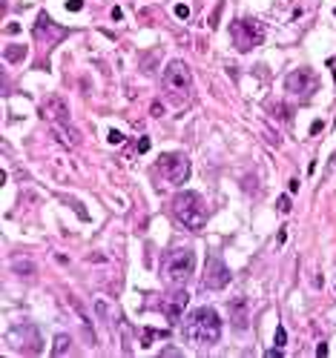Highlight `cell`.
I'll use <instances>...</instances> for the list:
<instances>
[{
	"label": "cell",
	"mask_w": 336,
	"mask_h": 358,
	"mask_svg": "<svg viewBox=\"0 0 336 358\" xmlns=\"http://www.w3.org/2000/svg\"><path fill=\"white\" fill-rule=\"evenodd\" d=\"M184 333H187V338H190L193 344L210 347V344H216V341L222 338V318H219V313H216L213 307H199V310H193V313L187 316Z\"/></svg>",
	"instance_id": "obj_1"
},
{
	"label": "cell",
	"mask_w": 336,
	"mask_h": 358,
	"mask_svg": "<svg viewBox=\"0 0 336 358\" xmlns=\"http://www.w3.org/2000/svg\"><path fill=\"white\" fill-rule=\"evenodd\" d=\"M193 273H196V253L190 247H176L161 261V275L170 287H184Z\"/></svg>",
	"instance_id": "obj_2"
},
{
	"label": "cell",
	"mask_w": 336,
	"mask_h": 358,
	"mask_svg": "<svg viewBox=\"0 0 336 358\" xmlns=\"http://www.w3.org/2000/svg\"><path fill=\"white\" fill-rule=\"evenodd\" d=\"M173 215L179 218L181 227L199 232L207 224V204L199 192H179L173 198Z\"/></svg>",
	"instance_id": "obj_3"
},
{
	"label": "cell",
	"mask_w": 336,
	"mask_h": 358,
	"mask_svg": "<svg viewBox=\"0 0 336 358\" xmlns=\"http://www.w3.org/2000/svg\"><path fill=\"white\" fill-rule=\"evenodd\" d=\"M161 86L167 92V98L173 104H187L190 98V89H193V75H190V66L184 61H170V66L164 69V78H161Z\"/></svg>",
	"instance_id": "obj_4"
},
{
	"label": "cell",
	"mask_w": 336,
	"mask_h": 358,
	"mask_svg": "<svg viewBox=\"0 0 336 358\" xmlns=\"http://www.w3.org/2000/svg\"><path fill=\"white\" fill-rule=\"evenodd\" d=\"M230 38H233V46L239 52H250V49H256L259 43L265 41V29H262L259 21L239 18V21H233V26H230Z\"/></svg>",
	"instance_id": "obj_5"
},
{
	"label": "cell",
	"mask_w": 336,
	"mask_h": 358,
	"mask_svg": "<svg viewBox=\"0 0 336 358\" xmlns=\"http://www.w3.org/2000/svg\"><path fill=\"white\" fill-rule=\"evenodd\" d=\"M156 169L161 172V178L173 187H181L187 178H190V158L184 152H164L158 158Z\"/></svg>",
	"instance_id": "obj_6"
},
{
	"label": "cell",
	"mask_w": 336,
	"mask_h": 358,
	"mask_svg": "<svg viewBox=\"0 0 336 358\" xmlns=\"http://www.w3.org/2000/svg\"><path fill=\"white\" fill-rule=\"evenodd\" d=\"M67 38V29L64 26H58V23L52 21L49 15H38V21H35V41L41 43L44 49H52V46H58V43Z\"/></svg>",
	"instance_id": "obj_7"
},
{
	"label": "cell",
	"mask_w": 336,
	"mask_h": 358,
	"mask_svg": "<svg viewBox=\"0 0 336 358\" xmlns=\"http://www.w3.org/2000/svg\"><path fill=\"white\" fill-rule=\"evenodd\" d=\"M202 284L207 290H224L227 284H230V270H227V264H224L222 258H207V264H204V275H202Z\"/></svg>",
	"instance_id": "obj_8"
},
{
	"label": "cell",
	"mask_w": 336,
	"mask_h": 358,
	"mask_svg": "<svg viewBox=\"0 0 336 358\" xmlns=\"http://www.w3.org/2000/svg\"><path fill=\"white\" fill-rule=\"evenodd\" d=\"M316 84H319V81H316V75L311 69H296V72H291V75L285 78V89H288L291 95H296V98L314 95Z\"/></svg>",
	"instance_id": "obj_9"
},
{
	"label": "cell",
	"mask_w": 336,
	"mask_h": 358,
	"mask_svg": "<svg viewBox=\"0 0 336 358\" xmlns=\"http://www.w3.org/2000/svg\"><path fill=\"white\" fill-rule=\"evenodd\" d=\"M187 301H190V293H187V290H173V293H167L161 298V313L167 316L170 324H179L181 321V313H184Z\"/></svg>",
	"instance_id": "obj_10"
},
{
	"label": "cell",
	"mask_w": 336,
	"mask_h": 358,
	"mask_svg": "<svg viewBox=\"0 0 336 358\" xmlns=\"http://www.w3.org/2000/svg\"><path fill=\"white\" fill-rule=\"evenodd\" d=\"M32 330H35V327H15V330L9 333V344H12V347H18V350H21V353H26V356H38V353H41L38 336L26 338Z\"/></svg>",
	"instance_id": "obj_11"
},
{
	"label": "cell",
	"mask_w": 336,
	"mask_h": 358,
	"mask_svg": "<svg viewBox=\"0 0 336 358\" xmlns=\"http://www.w3.org/2000/svg\"><path fill=\"white\" fill-rule=\"evenodd\" d=\"M41 115H44L49 124H67L69 121V109L61 98H46L41 106Z\"/></svg>",
	"instance_id": "obj_12"
},
{
	"label": "cell",
	"mask_w": 336,
	"mask_h": 358,
	"mask_svg": "<svg viewBox=\"0 0 336 358\" xmlns=\"http://www.w3.org/2000/svg\"><path fill=\"white\" fill-rule=\"evenodd\" d=\"M52 132H55V138L64 144V147H69V149H75L78 144H81V132L72 126V124H52Z\"/></svg>",
	"instance_id": "obj_13"
},
{
	"label": "cell",
	"mask_w": 336,
	"mask_h": 358,
	"mask_svg": "<svg viewBox=\"0 0 336 358\" xmlns=\"http://www.w3.org/2000/svg\"><path fill=\"white\" fill-rule=\"evenodd\" d=\"M230 321H233L236 330H247L250 318H247V301L245 298H236V301L230 304Z\"/></svg>",
	"instance_id": "obj_14"
},
{
	"label": "cell",
	"mask_w": 336,
	"mask_h": 358,
	"mask_svg": "<svg viewBox=\"0 0 336 358\" xmlns=\"http://www.w3.org/2000/svg\"><path fill=\"white\" fill-rule=\"evenodd\" d=\"M26 52H29V49H26L23 43H12V46L3 49V61H6V63H21V61H26Z\"/></svg>",
	"instance_id": "obj_15"
},
{
	"label": "cell",
	"mask_w": 336,
	"mask_h": 358,
	"mask_svg": "<svg viewBox=\"0 0 336 358\" xmlns=\"http://www.w3.org/2000/svg\"><path fill=\"white\" fill-rule=\"evenodd\" d=\"M268 112L273 118H279V121H291L293 118V109L288 104H282V101H276V104H268Z\"/></svg>",
	"instance_id": "obj_16"
},
{
	"label": "cell",
	"mask_w": 336,
	"mask_h": 358,
	"mask_svg": "<svg viewBox=\"0 0 336 358\" xmlns=\"http://www.w3.org/2000/svg\"><path fill=\"white\" fill-rule=\"evenodd\" d=\"M69 347H72V338L69 336H55V347H52V358H61L64 353H69Z\"/></svg>",
	"instance_id": "obj_17"
},
{
	"label": "cell",
	"mask_w": 336,
	"mask_h": 358,
	"mask_svg": "<svg viewBox=\"0 0 336 358\" xmlns=\"http://www.w3.org/2000/svg\"><path fill=\"white\" fill-rule=\"evenodd\" d=\"M67 298H69V304H72V307H75V313H78V316H81V321H84V324H87V327H90V313H87V310H84V304H81V298H78V295H72V293H69Z\"/></svg>",
	"instance_id": "obj_18"
},
{
	"label": "cell",
	"mask_w": 336,
	"mask_h": 358,
	"mask_svg": "<svg viewBox=\"0 0 336 358\" xmlns=\"http://www.w3.org/2000/svg\"><path fill=\"white\" fill-rule=\"evenodd\" d=\"M15 273H18V275H35V264H29V261H18V264H15Z\"/></svg>",
	"instance_id": "obj_19"
},
{
	"label": "cell",
	"mask_w": 336,
	"mask_h": 358,
	"mask_svg": "<svg viewBox=\"0 0 336 358\" xmlns=\"http://www.w3.org/2000/svg\"><path fill=\"white\" fill-rule=\"evenodd\" d=\"M291 195H282V198H279V201H276V210L279 212H291Z\"/></svg>",
	"instance_id": "obj_20"
},
{
	"label": "cell",
	"mask_w": 336,
	"mask_h": 358,
	"mask_svg": "<svg viewBox=\"0 0 336 358\" xmlns=\"http://www.w3.org/2000/svg\"><path fill=\"white\" fill-rule=\"evenodd\" d=\"M173 12H176V18H179V21H187V18H190V9H187L184 3H179V6H176Z\"/></svg>",
	"instance_id": "obj_21"
},
{
	"label": "cell",
	"mask_w": 336,
	"mask_h": 358,
	"mask_svg": "<svg viewBox=\"0 0 336 358\" xmlns=\"http://www.w3.org/2000/svg\"><path fill=\"white\" fill-rule=\"evenodd\" d=\"M95 310H98V316L104 318V321H110V313H107V301H95Z\"/></svg>",
	"instance_id": "obj_22"
},
{
	"label": "cell",
	"mask_w": 336,
	"mask_h": 358,
	"mask_svg": "<svg viewBox=\"0 0 336 358\" xmlns=\"http://www.w3.org/2000/svg\"><path fill=\"white\" fill-rule=\"evenodd\" d=\"M288 344V333H285V327H279L276 330V347H285Z\"/></svg>",
	"instance_id": "obj_23"
},
{
	"label": "cell",
	"mask_w": 336,
	"mask_h": 358,
	"mask_svg": "<svg viewBox=\"0 0 336 358\" xmlns=\"http://www.w3.org/2000/svg\"><path fill=\"white\" fill-rule=\"evenodd\" d=\"M222 6H224V0H222V3H219V6H216V12L210 15V26H213V29L219 26V15H222Z\"/></svg>",
	"instance_id": "obj_24"
},
{
	"label": "cell",
	"mask_w": 336,
	"mask_h": 358,
	"mask_svg": "<svg viewBox=\"0 0 336 358\" xmlns=\"http://www.w3.org/2000/svg\"><path fill=\"white\" fill-rule=\"evenodd\" d=\"M121 141H124V135H121L118 129H112V132H110V144H115V147H118Z\"/></svg>",
	"instance_id": "obj_25"
},
{
	"label": "cell",
	"mask_w": 336,
	"mask_h": 358,
	"mask_svg": "<svg viewBox=\"0 0 336 358\" xmlns=\"http://www.w3.org/2000/svg\"><path fill=\"white\" fill-rule=\"evenodd\" d=\"M81 6H84L81 0H67V9H69V12H81Z\"/></svg>",
	"instance_id": "obj_26"
},
{
	"label": "cell",
	"mask_w": 336,
	"mask_h": 358,
	"mask_svg": "<svg viewBox=\"0 0 336 358\" xmlns=\"http://www.w3.org/2000/svg\"><path fill=\"white\" fill-rule=\"evenodd\" d=\"M150 112H153L156 118H161V115H164V104H158V101H156V104L150 106Z\"/></svg>",
	"instance_id": "obj_27"
},
{
	"label": "cell",
	"mask_w": 336,
	"mask_h": 358,
	"mask_svg": "<svg viewBox=\"0 0 336 358\" xmlns=\"http://www.w3.org/2000/svg\"><path fill=\"white\" fill-rule=\"evenodd\" d=\"M138 152H150V138H141L138 141Z\"/></svg>",
	"instance_id": "obj_28"
},
{
	"label": "cell",
	"mask_w": 336,
	"mask_h": 358,
	"mask_svg": "<svg viewBox=\"0 0 336 358\" xmlns=\"http://www.w3.org/2000/svg\"><path fill=\"white\" fill-rule=\"evenodd\" d=\"M316 356H319V358H325V356H328V344H325V341H322V344L316 347Z\"/></svg>",
	"instance_id": "obj_29"
},
{
	"label": "cell",
	"mask_w": 336,
	"mask_h": 358,
	"mask_svg": "<svg viewBox=\"0 0 336 358\" xmlns=\"http://www.w3.org/2000/svg\"><path fill=\"white\" fill-rule=\"evenodd\" d=\"M322 129H325V124H322V121H314V126H311V135H319Z\"/></svg>",
	"instance_id": "obj_30"
},
{
	"label": "cell",
	"mask_w": 336,
	"mask_h": 358,
	"mask_svg": "<svg viewBox=\"0 0 336 358\" xmlns=\"http://www.w3.org/2000/svg\"><path fill=\"white\" fill-rule=\"evenodd\" d=\"M6 32H9V35H18V32H21V23H9Z\"/></svg>",
	"instance_id": "obj_31"
},
{
	"label": "cell",
	"mask_w": 336,
	"mask_h": 358,
	"mask_svg": "<svg viewBox=\"0 0 336 358\" xmlns=\"http://www.w3.org/2000/svg\"><path fill=\"white\" fill-rule=\"evenodd\" d=\"M268 358H282V347H276V350H268Z\"/></svg>",
	"instance_id": "obj_32"
},
{
	"label": "cell",
	"mask_w": 336,
	"mask_h": 358,
	"mask_svg": "<svg viewBox=\"0 0 336 358\" xmlns=\"http://www.w3.org/2000/svg\"><path fill=\"white\" fill-rule=\"evenodd\" d=\"M334 15H336V12H334Z\"/></svg>",
	"instance_id": "obj_33"
}]
</instances>
